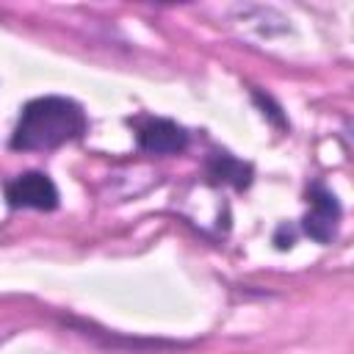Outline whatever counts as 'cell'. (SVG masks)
Wrapping results in <instances>:
<instances>
[{"mask_svg":"<svg viewBox=\"0 0 354 354\" xmlns=\"http://www.w3.org/2000/svg\"><path fill=\"white\" fill-rule=\"evenodd\" d=\"M86 133V113L75 100L66 97H39L30 100L11 136L14 149H55Z\"/></svg>","mask_w":354,"mask_h":354,"instance_id":"6da1fadb","label":"cell"},{"mask_svg":"<svg viewBox=\"0 0 354 354\" xmlns=\"http://www.w3.org/2000/svg\"><path fill=\"white\" fill-rule=\"evenodd\" d=\"M6 199L11 207H33V210H53L58 205L55 183L41 171H25L6 185Z\"/></svg>","mask_w":354,"mask_h":354,"instance_id":"7a4b0ae2","label":"cell"},{"mask_svg":"<svg viewBox=\"0 0 354 354\" xmlns=\"http://www.w3.org/2000/svg\"><path fill=\"white\" fill-rule=\"evenodd\" d=\"M307 202H310V213L304 216V232L318 241V243H329L337 232V221H340V205L337 196L332 191H326L321 183H315L307 191Z\"/></svg>","mask_w":354,"mask_h":354,"instance_id":"3957f363","label":"cell"},{"mask_svg":"<svg viewBox=\"0 0 354 354\" xmlns=\"http://www.w3.org/2000/svg\"><path fill=\"white\" fill-rule=\"evenodd\" d=\"M188 144V133L171 119H149L138 127V147L152 155H174Z\"/></svg>","mask_w":354,"mask_h":354,"instance_id":"277c9868","label":"cell"},{"mask_svg":"<svg viewBox=\"0 0 354 354\" xmlns=\"http://www.w3.org/2000/svg\"><path fill=\"white\" fill-rule=\"evenodd\" d=\"M207 174L218 183H230L235 188H246L252 183V166L227 155V152H213L207 158Z\"/></svg>","mask_w":354,"mask_h":354,"instance_id":"5b68a950","label":"cell"}]
</instances>
